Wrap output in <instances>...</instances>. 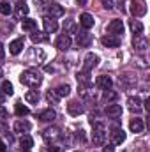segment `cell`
<instances>
[{"mask_svg":"<svg viewBox=\"0 0 150 152\" xmlns=\"http://www.w3.org/2000/svg\"><path fill=\"white\" fill-rule=\"evenodd\" d=\"M20 81H21L23 85H27V87H39V85L42 83V76H41V73H37L36 69H27V71L21 73Z\"/></svg>","mask_w":150,"mask_h":152,"instance_id":"cell-1","label":"cell"},{"mask_svg":"<svg viewBox=\"0 0 150 152\" xmlns=\"http://www.w3.org/2000/svg\"><path fill=\"white\" fill-rule=\"evenodd\" d=\"M129 11H131V14L134 18L145 16L147 14V4H145V0H133L131 5H129Z\"/></svg>","mask_w":150,"mask_h":152,"instance_id":"cell-2","label":"cell"},{"mask_svg":"<svg viewBox=\"0 0 150 152\" xmlns=\"http://www.w3.org/2000/svg\"><path fill=\"white\" fill-rule=\"evenodd\" d=\"M104 138H106V133H104L103 124H95L94 126V131H92V142H94V145L101 147L104 143Z\"/></svg>","mask_w":150,"mask_h":152,"instance_id":"cell-3","label":"cell"},{"mask_svg":"<svg viewBox=\"0 0 150 152\" xmlns=\"http://www.w3.org/2000/svg\"><path fill=\"white\" fill-rule=\"evenodd\" d=\"M99 64V55H95V53H88L87 57H85V60H83V71H92L95 66Z\"/></svg>","mask_w":150,"mask_h":152,"instance_id":"cell-4","label":"cell"},{"mask_svg":"<svg viewBox=\"0 0 150 152\" xmlns=\"http://www.w3.org/2000/svg\"><path fill=\"white\" fill-rule=\"evenodd\" d=\"M108 32L111 36L120 37V34H124V23H122V20H111L108 23Z\"/></svg>","mask_w":150,"mask_h":152,"instance_id":"cell-5","label":"cell"},{"mask_svg":"<svg viewBox=\"0 0 150 152\" xmlns=\"http://www.w3.org/2000/svg\"><path fill=\"white\" fill-rule=\"evenodd\" d=\"M23 48H25V39L18 37V39H14V41H11V44H9V53H11V55H20V53L23 51Z\"/></svg>","mask_w":150,"mask_h":152,"instance_id":"cell-6","label":"cell"},{"mask_svg":"<svg viewBox=\"0 0 150 152\" xmlns=\"http://www.w3.org/2000/svg\"><path fill=\"white\" fill-rule=\"evenodd\" d=\"M76 42H78L79 48H88L90 42H92V36H90L87 30H81V32L76 34Z\"/></svg>","mask_w":150,"mask_h":152,"instance_id":"cell-7","label":"cell"},{"mask_svg":"<svg viewBox=\"0 0 150 152\" xmlns=\"http://www.w3.org/2000/svg\"><path fill=\"white\" fill-rule=\"evenodd\" d=\"M46 12H48V16H50V18H60V16H64V7L53 2V4H48Z\"/></svg>","mask_w":150,"mask_h":152,"instance_id":"cell-8","label":"cell"},{"mask_svg":"<svg viewBox=\"0 0 150 152\" xmlns=\"http://www.w3.org/2000/svg\"><path fill=\"white\" fill-rule=\"evenodd\" d=\"M42 25H44V32H46V34H53V32H57V28H58L57 20H55V18H50V16H44V18H42Z\"/></svg>","mask_w":150,"mask_h":152,"instance_id":"cell-9","label":"cell"},{"mask_svg":"<svg viewBox=\"0 0 150 152\" xmlns=\"http://www.w3.org/2000/svg\"><path fill=\"white\" fill-rule=\"evenodd\" d=\"M71 37L67 36V34H62V36H58L57 37V42H55V46L58 48V50H62V51H66V50H69L71 48Z\"/></svg>","mask_w":150,"mask_h":152,"instance_id":"cell-10","label":"cell"},{"mask_svg":"<svg viewBox=\"0 0 150 152\" xmlns=\"http://www.w3.org/2000/svg\"><path fill=\"white\" fill-rule=\"evenodd\" d=\"M101 42L106 46V48H118L120 46V37H117V36H111V34H108V36H104V37L101 39Z\"/></svg>","mask_w":150,"mask_h":152,"instance_id":"cell-11","label":"cell"},{"mask_svg":"<svg viewBox=\"0 0 150 152\" xmlns=\"http://www.w3.org/2000/svg\"><path fill=\"white\" fill-rule=\"evenodd\" d=\"M129 129H131L133 133H143V129H145V122H143V118H140V117L131 118V122H129Z\"/></svg>","mask_w":150,"mask_h":152,"instance_id":"cell-12","label":"cell"},{"mask_svg":"<svg viewBox=\"0 0 150 152\" xmlns=\"http://www.w3.org/2000/svg\"><path fill=\"white\" fill-rule=\"evenodd\" d=\"M30 127H32V124H30L28 120H16L14 126H12L14 133H21V134H23V133H28Z\"/></svg>","mask_w":150,"mask_h":152,"instance_id":"cell-13","label":"cell"},{"mask_svg":"<svg viewBox=\"0 0 150 152\" xmlns=\"http://www.w3.org/2000/svg\"><path fill=\"white\" fill-rule=\"evenodd\" d=\"M111 142L115 145H122V143L125 142V133H124V129H120V127H115V129H113Z\"/></svg>","mask_w":150,"mask_h":152,"instance_id":"cell-14","label":"cell"},{"mask_svg":"<svg viewBox=\"0 0 150 152\" xmlns=\"http://www.w3.org/2000/svg\"><path fill=\"white\" fill-rule=\"evenodd\" d=\"M133 46H134L138 51H145V50L149 48V41H147V37H143V36H134Z\"/></svg>","mask_w":150,"mask_h":152,"instance_id":"cell-15","label":"cell"},{"mask_svg":"<svg viewBox=\"0 0 150 152\" xmlns=\"http://www.w3.org/2000/svg\"><path fill=\"white\" fill-rule=\"evenodd\" d=\"M106 115L108 117H113V118H117V117H120L122 115V106L120 104H115V103H108V106H106Z\"/></svg>","mask_w":150,"mask_h":152,"instance_id":"cell-16","label":"cell"},{"mask_svg":"<svg viewBox=\"0 0 150 152\" xmlns=\"http://www.w3.org/2000/svg\"><path fill=\"white\" fill-rule=\"evenodd\" d=\"M79 25H81L85 30L92 28V27H94V16L88 14V12H83V14L79 16Z\"/></svg>","mask_w":150,"mask_h":152,"instance_id":"cell-17","label":"cell"},{"mask_svg":"<svg viewBox=\"0 0 150 152\" xmlns=\"http://www.w3.org/2000/svg\"><path fill=\"white\" fill-rule=\"evenodd\" d=\"M97 87L99 88H103V90H106V88H111V85H113V81H111V78L110 76H106V75H101V76H97Z\"/></svg>","mask_w":150,"mask_h":152,"instance_id":"cell-18","label":"cell"},{"mask_svg":"<svg viewBox=\"0 0 150 152\" xmlns=\"http://www.w3.org/2000/svg\"><path fill=\"white\" fill-rule=\"evenodd\" d=\"M127 108L131 110V112H141V99L136 96V97H129L127 99Z\"/></svg>","mask_w":150,"mask_h":152,"instance_id":"cell-19","label":"cell"},{"mask_svg":"<svg viewBox=\"0 0 150 152\" xmlns=\"http://www.w3.org/2000/svg\"><path fill=\"white\" fill-rule=\"evenodd\" d=\"M67 112H69V115H73V117H78V115L83 113V106L78 101H71L67 104Z\"/></svg>","mask_w":150,"mask_h":152,"instance_id":"cell-20","label":"cell"},{"mask_svg":"<svg viewBox=\"0 0 150 152\" xmlns=\"http://www.w3.org/2000/svg\"><path fill=\"white\" fill-rule=\"evenodd\" d=\"M21 27H23V30H25V32H34V30L37 28V21H36V20H32V18H25V20H23V23H21Z\"/></svg>","mask_w":150,"mask_h":152,"instance_id":"cell-21","label":"cell"},{"mask_svg":"<svg viewBox=\"0 0 150 152\" xmlns=\"http://www.w3.org/2000/svg\"><path fill=\"white\" fill-rule=\"evenodd\" d=\"M55 117H57V113H55L51 108H48V110H44V112H41V113L37 115V118L39 120H42V122H51Z\"/></svg>","mask_w":150,"mask_h":152,"instance_id":"cell-22","label":"cell"},{"mask_svg":"<svg viewBox=\"0 0 150 152\" xmlns=\"http://www.w3.org/2000/svg\"><path fill=\"white\" fill-rule=\"evenodd\" d=\"M30 39H32L34 44H39V42L48 41V34H46V32H37V30H34V32L30 34Z\"/></svg>","mask_w":150,"mask_h":152,"instance_id":"cell-23","label":"cell"},{"mask_svg":"<svg viewBox=\"0 0 150 152\" xmlns=\"http://www.w3.org/2000/svg\"><path fill=\"white\" fill-rule=\"evenodd\" d=\"M20 145H21V149H23V151H30V149L34 147V140H32L28 134H23V136H21V140H20Z\"/></svg>","mask_w":150,"mask_h":152,"instance_id":"cell-24","label":"cell"},{"mask_svg":"<svg viewBox=\"0 0 150 152\" xmlns=\"http://www.w3.org/2000/svg\"><path fill=\"white\" fill-rule=\"evenodd\" d=\"M120 83L125 85V87H133V85H136V78L131 75V73H125V75L120 76Z\"/></svg>","mask_w":150,"mask_h":152,"instance_id":"cell-25","label":"cell"},{"mask_svg":"<svg viewBox=\"0 0 150 152\" xmlns=\"http://www.w3.org/2000/svg\"><path fill=\"white\" fill-rule=\"evenodd\" d=\"M0 92H2V94H5V96H12V94H14L12 83H11V81H5V80H4V81L0 83Z\"/></svg>","mask_w":150,"mask_h":152,"instance_id":"cell-26","label":"cell"},{"mask_svg":"<svg viewBox=\"0 0 150 152\" xmlns=\"http://www.w3.org/2000/svg\"><path fill=\"white\" fill-rule=\"evenodd\" d=\"M55 94H57V97L60 99V97H66V96H69V92H71V87L69 85H58L55 90H53Z\"/></svg>","mask_w":150,"mask_h":152,"instance_id":"cell-27","label":"cell"},{"mask_svg":"<svg viewBox=\"0 0 150 152\" xmlns=\"http://www.w3.org/2000/svg\"><path fill=\"white\" fill-rule=\"evenodd\" d=\"M25 101L30 103V104H36L39 101V92L37 90H28V92L25 94Z\"/></svg>","mask_w":150,"mask_h":152,"instance_id":"cell-28","label":"cell"},{"mask_svg":"<svg viewBox=\"0 0 150 152\" xmlns=\"http://www.w3.org/2000/svg\"><path fill=\"white\" fill-rule=\"evenodd\" d=\"M131 30H133L136 36H141V34H143V23L138 21V20H131Z\"/></svg>","mask_w":150,"mask_h":152,"instance_id":"cell-29","label":"cell"},{"mask_svg":"<svg viewBox=\"0 0 150 152\" xmlns=\"http://www.w3.org/2000/svg\"><path fill=\"white\" fill-rule=\"evenodd\" d=\"M28 14V5H25V4H18V11H16V18L18 20H21L23 16H27Z\"/></svg>","mask_w":150,"mask_h":152,"instance_id":"cell-30","label":"cell"},{"mask_svg":"<svg viewBox=\"0 0 150 152\" xmlns=\"http://www.w3.org/2000/svg\"><path fill=\"white\" fill-rule=\"evenodd\" d=\"M14 110H16V115H20V117H25V115L30 113V110H28V108H27L25 104H21V103H16Z\"/></svg>","mask_w":150,"mask_h":152,"instance_id":"cell-31","label":"cell"},{"mask_svg":"<svg viewBox=\"0 0 150 152\" xmlns=\"http://www.w3.org/2000/svg\"><path fill=\"white\" fill-rule=\"evenodd\" d=\"M58 133H60V131H58V127H50V129H46V131H44V138H46V140H50V138H57V136H58Z\"/></svg>","mask_w":150,"mask_h":152,"instance_id":"cell-32","label":"cell"},{"mask_svg":"<svg viewBox=\"0 0 150 152\" xmlns=\"http://www.w3.org/2000/svg\"><path fill=\"white\" fill-rule=\"evenodd\" d=\"M12 12V7L7 4V2H2L0 4V14H4V16H9Z\"/></svg>","mask_w":150,"mask_h":152,"instance_id":"cell-33","label":"cell"},{"mask_svg":"<svg viewBox=\"0 0 150 152\" xmlns=\"http://www.w3.org/2000/svg\"><path fill=\"white\" fill-rule=\"evenodd\" d=\"M103 97H104L106 101H115V99H117V92H113L111 88H106L104 94H103Z\"/></svg>","mask_w":150,"mask_h":152,"instance_id":"cell-34","label":"cell"},{"mask_svg":"<svg viewBox=\"0 0 150 152\" xmlns=\"http://www.w3.org/2000/svg\"><path fill=\"white\" fill-rule=\"evenodd\" d=\"M64 32H66V34L74 32V21H73V20H67V21L64 23Z\"/></svg>","mask_w":150,"mask_h":152,"instance_id":"cell-35","label":"cell"},{"mask_svg":"<svg viewBox=\"0 0 150 152\" xmlns=\"http://www.w3.org/2000/svg\"><path fill=\"white\" fill-rule=\"evenodd\" d=\"M46 97H48V101H50V103H57V101H58V97H57V94H55L53 90H50V92L46 94Z\"/></svg>","mask_w":150,"mask_h":152,"instance_id":"cell-36","label":"cell"},{"mask_svg":"<svg viewBox=\"0 0 150 152\" xmlns=\"http://www.w3.org/2000/svg\"><path fill=\"white\" fill-rule=\"evenodd\" d=\"M48 152H62V149H60V147H50Z\"/></svg>","mask_w":150,"mask_h":152,"instance_id":"cell-37","label":"cell"},{"mask_svg":"<svg viewBox=\"0 0 150 152\" xmlns=\"http://www.w3.org/2000/svg\"><path fill=\"white\" fill-rule=\"evenodd\" d=\"M5 117H7V112H5V110L0 106V118H5Z\"/></svg>","mask_w":150,"mask_h":152,"instance_id":"cell-38","label":"cell"},{"mask_svg":"<svg viewBox=\"0 0 150 152\" xmlns=\"http://www.w3.org/2000/svg\"><path fill=\"white\" fill-rule=\"evenodd\" d=\"M4 103H5V94H2V92H0V106H2Z\"/></svg>","mask_w":150,"mask_h":152,"instance_id":"cell-39","label":"cell"},{"mask_svg":"<svg viewBox=\"0 0 150 152\" xmlns=\"http://www.w3.org/2000/svg\"><path fill=\"white\" fill-rule=\"evenodd\" d=\"M7 131V126L5 124H0V133H5Z\"/></svg>","mask_w":150,"mask_h":152,"instance_id":"cell-40","label":"cell"},{"mask_svg":"<svg viewBox=\"0 0 150 152\" xmlns=\"http://www.w3.org/2000/svg\"><path fill=\"white\" fill-rule=\"evenodd\" d=\"M4 55H5V53H4V46L0 44V60H4Z\"/></svg>","mask_w":150,"mask_h":152,"instance_id":"cell-41","label":"cell"},{"mask_svg":"<svg viewBox=\"0 0 150 152\" xmlns=\"http://www.w3.org/2000/svg\"><path fill=\"white\" fill-rule=\"evenodd\" d=\"M0 152H5V143L0 140Z\"/></svg>","mask_w":150,"mask_h":152,"instance_id":"cell-42","label":"cell"},{"mask_svg":"<svg viewBox=\"0 0 150 152\" xmlns=\"http://www.w3.org/2000/svg\"><path fill=\"white\" fill-rule=\"evenodd\" d=\"M145 110H150V99H145Z\"/></svg>","mask_w":150,"mask_h":152,"instance_id":"cell-43","label":"cell"},{"mask_svg":"<svg viewBox=\"0 0 150 152\" xmlns=\"http://www.w3.org/2000/svg\"><path fill=\"white\" fill-rule=\"evenodd\" d=\"M103 152H113V147L111 145H108V147H104V151Z\"/></svg>","mask_w":150,"mask_h":152,"instance_id":"cell-44","label":"cell"},{"mask_svg":"<svg viewBox=\"0 0 150 152\" xmlns=\"http://www.w3.org/2000/svg\"><path fill=\"white\" fill-rule=\"evenodd\" d=\"M85 2H87V0H78V4H85Z\"/></svg>","mask_w":150,"mask_h":152,"instance_id":"cell-45","label":"cell"},{"mask_svg":"<svg viewBox=\"0 0 150 152\" xmlns=\"http://www.w3.org/2000/svg\"><path fill=\"white\" fill-rule=\"evenodd\" d=\"M2 76H4V71H2V67H0V78H2Z\"/></svg>","mask_w":150,"mask_h":152,"instance_id":"cell-46","label":"cell"},{"mask_svg":"<svg viewBox=\"0 0 150 152\" xmlns=\"http://www.w3.org/2000/svg\"><path fill=\"white\" fill-rule=\"evenodd\" d=\"M23 152H30V151H23Z\"/></svg>","mask_w":150,"mask_h":152,"instance_id":"cell-47","label":"cell"},{"mask_svg":"<svg viewBox=\"0 0 150 152\" xmlns=\"http://www.w3.org/2000/svg\"><path fill=\"white\" fill-rule=\"evenodd\" d=\"M74 152H78V151H74Z\"/></svg>","mask_w":150,"mask_h":152,"instance_id":"cell-48","label":"cell"}]
</instances>
